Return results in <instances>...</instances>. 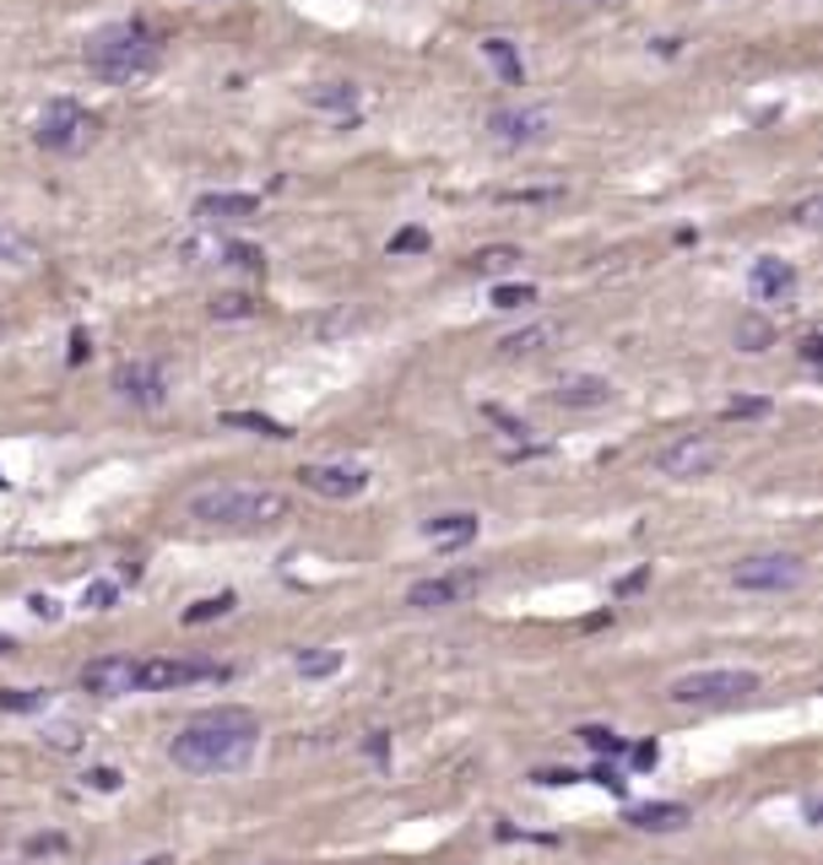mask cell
Returning a JSON list of instances; mask_svg holds the SVG:
<instances>
[{
    "label": "cell",
    "instance_id": "cell-31",
    "mask_svg": "<svg viewBox=\"0 0 823 865\" xmlns=\"http://www.w3.org/2000/svg\"><path fill=\"white\" fill-rule=\"evenodd\" d=\"M531 303H536V288H531V282H498L494 288V308H504V314L531 308Z\"/></svg>",
    "mask_w": 823,
    "mask_h": 865
},
{
    "label": "cell",
    "instance_id": "cell-5",
    "mask_svg": "<svg viewBox=\"0 0 823 865\" xmlns=\"http://www.w3.org/2000/svg\"><path fill=\"white\" fill-rule=\"evenodd\" d=\"M98 114L93 109H82V103H71V98H55V103H44V114H38V146L44 151H55V157H76V151H87L93 136H98Z\"/></svg>",
    "mask_w": 823,
    "mask_h": 865
},
{
    "label": "cell",
    "instance_id": "cell-3",
    "mask_svg": "<svg viewBox=\"0 0 823 865\" xmlns=\"http://www.w3.org/2000/svg\"><path fill=\"white\" fill-rule=\"evenodd\" d=\"M82 60H87V71H93L98 82L125 87V82H136V76L158 71V60H164V38H158L147 22H109V27H98V33L87 38Z\"/></svg>",
    "mask_w": 823,
    "mask_h": 865
},
{
    "label": "cell",
    "instance_id": "cell-21",
    "mask_svg": "<svg viewBox=\"0 0 823 865\" xmlns=\"http://www.w3.org/2000/svg\"><path fill=\"white\" fill-rule=\"evenodd\" d=\"M467 266H472L477 277H504V271L520 266V249H515V244H488V249L467 255Z\"/></svg>",
    "mask_w": 823,
    "mask_h": 865
},
{
    "label": "cell",
    "instance_id": "cell-33",
    "mask_svg": "<svg viewBox=\"0 0 823 865\" xmlns=\"http://www.w3.org/2000/svg\"><path fill=\"white\" fill-rule=\"evenodd\" d=\"M721 417L726 423H759V417H770V401L764 395H737V401H726Z\"/></svg>",
    "mask_w": 823,
    "mask_h": 865
},
{
    "label": "cell",
    "instance_id": "cell-47",
    "mask_svg": "<svg viewBox=\"0 0 823 865\" xmlns=\"http://www.w3.org/2000/svg\"><path fill=\"white\" fill-rule=\"evenodd\" d=\"M11 649H16V644H11V638H5V633H0V655H11Z\"/></svg>",
    "mask_w": 823,
    "mask_h": 865
},
{
    "label": "cell",
    "instance_id": "cell-48",
    "mask_svg": "<svg viewBox=\"0 0 823 865\" xmlns=\"http://www.w3.org/2000/svg\"><path fill=\"white\" fill-rule=\"evenodd\" d=\"M142 865H173V861H168V855H153V861H142Z\"/></svg>",
    "mask_w": 823,
    "mask_h": 865
},
{
    "label": "cell",
    "instance_id": "cell-11",
    "mask_svg": "<svg viewBox=\"0 0 823 865\" xmlns=\"http://www.w3.org/2000/svg\"><path fill=\"white\" fill-rule=\"evenodd\" d=\"M483 574L477 569H461V574H439V578H417L407 589V606L412 611H445V606H461L467 595H477Z\"/></svg>",
    "mask_w": 823,
    "mask_h": 865
},
{
    "label": "cell",
    "instance_id": "cell-4",
    "mask_svg": "<svg viewBox=\"0 0 823 865\" xmlns=\"http://www.w3.org/2000/svg\"><path fill=\"white\" fill-rule=\"evenodd\" d=\"M759 693V671H742V666H710V671H688L666 687L671 704L682 709H726V704H742Z\"/></svg>",
    "mask_w": 823,
    "mask_h": 865
},
{
    "label": "cell",
    "instance_id": "cell-9",
    "mask_svg": "<svg viewBox=\"0 0 823 865\" xmlns=\"http://www.w3.org/2000/svg\"><path fill=\"white\" fill-rule=\"evenodd\" d=\"M299 482L315 492V498H330V503H347L368 487V471L363 465H341V460H310L299 465Z\"/></svg>",
    "mask_w": 823,
    "mask_h": 865
},
{
    "label": "cell",
    "instance_id": "cell-34",
    "mask_svg": "<svg viewBox=\"0 0 823 865\" xmlns=\"http://www.w3.org/2000/svg\"><path fill=\"white\" fill-rule=\"evenodd\" d=\"M114 600H120V589H114L109 578H93V584L82 589V606H87V611H109Z\"/></svg>",
    "mask_w": 823,
    "mask_h": 865
},
{
    "label": "cell",
    "instance_id": "cell-16",
    "mask_svg": "<svg viewBox=\"0 0 823 865\" xmlns=\"http://www.w3.org/2000/svg\"><path fill=\"white\" fill-rule=\"evenodd\" d=\"M261 217V195H239V190H211L195 200V222L217 228V222H255Z\"/></svg>",
    "mask_w": 823,
    "mask_h": 865
},
{
    "label": "cell",
    "instance_id": "cell-41",
    "mask_svg": "<svg viewBox=\"0 0 823 865\" xmlns=\"http://www.w3.org/2000/svg\"><path fill=\"white\" fill-rule=\"evenodd\" d=\"M661 763V746L656 741H640V746H634V768H656Z\"/></svg>",
    "mask_w": 823,
    "mask_h": 865
},
{
    "label": "cell",
    "instance_id": "cell-10",
    "mask_svg": "<svg viewBox=\"0 0 823 865\" xmlns=\"http://www.w3.org/2000/svg\"><path fill=\"white\" fill-rule=\"evenodd\" d=\"M114 395L142 406V412H158L168 401V374L164 363H120L114 368Z\"/></svg>",
    "mask_w": 823,
    "mask_h": 865
},
{
    "label": "cell",
    "instance_id": "cell-20",
    "mask_svg": "<svg viewBox=\"0 0 823 865\" xmlns=\"http://www.w3.org/2000/svg\"><path fill=\"white\" fill-rule=\"evenodd\" d=\"M310 109L352 114V109H358V87H352V82H320V87H310Z\"/></svg>",
    "mask_w": 823,
    "mask_h": 865
},
{
    "label": "cell",
    "instance_id": "cell-39",
    "mask_svg": "<svg viewBox=\"0 0 823 865\" xmlns=\"http://www.w3.org/2000/svg\"><path fill=\"white\" fill-rule=\"evenodd\" d=\"M591 779H596L602 790H613V795H624V790H629V784H624V773H618V768H607V763H602V768H596Z\"/></svg>",
    "mask_w": 823,
    "mask_h": 865
},
{
    "label": "cell",
    "instance_id": "cell-27",
    "mask_svg": "<svg viewBox=\"0 0 823 865\" xmlns=\"http://www.w3.org/2000/svg\"><path fill=\"white\" fill-rule=\"evenodd\" d=\"M336 671H341V655H336V649H304V655H299V677H304V682H326Z\"/></svg>",
    "mask_w": 823,
    "mask_h": 865
},
{
    "label": "cell",
    "instance_id": "cell-45",
    "mask_svg": "<svg viewBox=\"0 0 823 865\" xmlns=\"http://www.w3.org/2000/svg\"><path fill=\"white\" fill-rule=\"evenodd\" d=\"M93 352V341H87V330H71V363H82Z\"/></svg>",
    "mask_w": 823,
    "mask_h": 865
},
{
    "label": "cell",
    "instance_id": "cell-49",
    "mask_svg": "<svg viewBox=\"0 0 823 865\" xmlns=\"http://www.w3.org/2000/svg\"><path fill=\"white\" fill-rule=\"evenodd\" d=\"M585 5H624V0H585Z\"/></svg>",
    "mask_w": 823,
    "mask_h": 865
},
{
    "label": "cell",
    "instance_id": "cell-28",
    "mask_svg": "<svg viewBox=\"0 0 823 865\" xmlns=\"http://www.w3.org/2000/svg\"><path fill=\"white\" fill-rule=\"evenodd\" d=\"M0 266H33V239L0 222Z\"/></svg>",
    "mask_w": 823,
    "mask_h": 865
},
{
    "label": "cell",
    "instance_id": "cell-12",
    "mask_svg": "<svg viewBox=\"0 0 823 865\" xmlns=\"http://www.w3.org/2000/svg\"><path fill=\"white\" fill-rule=\"evenodd\" d=\"M76 682L93 698H125V693H136V660L131 655H98V660L82 666Z\"/></svg>",
    "mask_w": 823,
    "mask_h": 865
},
{
    "label": "cell",
    "instance_id": "cell-15",
    "mask_svg": "<svg viewBox=\"0 0 823 865\" xmlns=\"http://www.w3.org/2000/svg\"><path fill=\"white\" fill-rule=\"evenodd\" d=\"M613 379H602V374H564L558 385H553V401L558 406H569V412H602V406H613Z\"/></svg>",
    "mask_w": 823,
    "mask_h": 865
},
{
    "label": "cell",
    "instance_id": "cell-36",
    "mask_svg": "<svg viewBox=\"0 0 823 865\" xmlns=\"http://www.w3.org/2000/svg\"><path fill=\"white\" fill-rule=\"evenodd\" d=\"M65 850V839L60 833H38V839H27V855H60Z\"/></svg>",
    "mask_w": 823,
    "mask_h": 865
},
{
    "label": "cell",
    "instance_id": "cell-32",
    "mask_svg": "<svg viewBox=\"0 0 823 865\" xmlns=\"http://www.w3.org/2000/svg\"><path fill=\"white\" fill-rule=\"evenodd\" d=\"M217 260H222V266H239V271H261V266H266V255H261L255 244H217Z\"/></svg>",
    "mask_w": 823,
    "mask_h": 865
},
{
    "label": "cell",
    "instance_id": "cell-22",
    "mask_svg": "<svg viewBox=\"0 0 823 865\" xmlns=\"http://www.w3.org/2000/svg\"><path fill=\"white\" fill-rule=\"evenodd\" d=\"M731 336H737L742 352H770V346H775V325H770L764 314H742Z\"/></svg>",
    "mask_w": 823,
    "mask_h": 865
},
{
    "label": "cell",
    "instance_id": "cell-43",
    "mask_svg": "<svg viewBox=\"0 0 823 865\" xmlns=\"http://www.w3.org/2000/svg\"><path fill=\"white\" fill-rule=\"evenodd\" d=\"M363 752H368V757H390V735H385V730H368Z\"/></svg>",
    "mask_w": 823,
    "mask_h": 865
},
{
    "label": "cell",
    "instance_id": "cell-13",
    "mask_svg": "<svg viewBox=\"0 0 823 865\" xmlns=\"http://www.w3.org/2000/svg\"><path fill=\"white\" fill-rule=\"evenodd\" d=\"M748 288L759 303H797V288H802V277H797V266L791 260H780V255H759L753 260V271H748Z\"/></svg>",
    "mask_w": 823,
    "mask_h": 865
},
{
    "label": "cell",
    "instance_id": "cell-30",
    "mask_svg": "<svg viewBox=\"0 0 823 865\" xmlns=\"http://www.w3.org/2000/svg\"><path fill=\"white\" fill-rule=\"evenodd\" d=\"M233 611V595L222 589V595H206V600H195L190 611H184V628H201V622H211V617H228Z\"/></svg>",
    "mask_w": 823,
    "mask_h": 865
},
{
    "label": "cell",
    "instance_id": "cell-38",
    "mask_svg": "<svg viewBox=\"0 0 823 865\" xmlns=\"http://www.w3.org/2000/svg\"><path fill=\"white\" fill-rule=\"evenodd\" d=\"M536 784H547V790H553V784H580V773H574V768H542Z\"/></svg>",
    "mask_w": 823,
    "mask_h": 865
},
{
    "label": "cell",
    "instance_id": "cell-29",
    "mask_svg": "<svg viewBox=\"0 0 823 865\" xmlns=\"http://www.w3.org/2000/svg\"><path fill=\"white\" fill-rule=\"evenodd\" d=\"M574 735H580L591 752H602V757H618V752H629V746H624V735H618V730H607V724H580Z\"/></svg>",
    "mask_w": 823,
    "mask_h": 865
},
{
    "label": "cell",
    "instance_id": "cell-26",
    "mask_svg": "<svg viewBox=\"0 0 823 865\" xmlns=\"http://www.w3.org/2000/svg\"><path fill=\"white\" fill-rule=\"evenodd\" d=\"M255 314H261V303L250 292H217L211 297V319H255Z\"/></svg>",
    "mask_w": 823,
    "mask_h": 865
},
{
    "label": "cell",
    "instance_id": "cell-1",
    "mask_svg": "<svg viewBox=\"0 0 823 865\" xmlns=\"http://www.w3.org/2000/svg\"><path fill=\"white\" fill-rule=\"evenodd\" d=\"M261 746V720L250 709H206L184 724L173 741H168V757L184 768V773H239Z\"/></svg>",
    "mask_w": 823,
    "mask_h": 865
},
{
    "label": "cell",
    "instance_id": "cell-42",
    "mask_svg": "<svg viewBox=\"0 0 823 865\" xmlns=\"http://www.w3.org/2000/svg\"><path fill=\"white\" fill-rule=\"evenodd\" d=\"M49 746L71 752V746H76V724H55V730H49Z\"/></svg>",
    "mask_w": 823,
    "mask_h": 865
},
{
    "label": "cell",
    "instance_id": "cell-8",
    "mask_svg": "<svg viewBox=\"0 0 823 865\" xmlns=\"http://www.w3.org/2000/svg\"><path fill=\"white\" fill-rule=\"evenodd\" d=\"M217 677H228L222 666H211V660H136V693H179V687H195V682H217Z\"/></svg>",
    "mask_w": 823,
    "mask_h": 865
},
{
    "label": "cell",
    "instance_id": "cell-37",
    "mask_svg": "<svg viewBox=\"0 0 823 865\" xmlns=\"http://www.w3.org/2000/svg\"><path fill=\"white\" fill-rule=\"evenodd\" d=\"M87 784L109 795V790H120V768H93V773H87Z\"/></svg>",
    "mask_w": 823,
    "mask_h": 865
},
{
    "label": "cell",
    "instance_id": "cell-35",
    "mask_svg": "<svg viewBox=\"0 0 823 865\" xmlns=\"http://www.w3.org/2000/svg\"><path fill=\"white\" fill-rule=\"evenodd\" d=\"M428 244H434V239H428L423 228H401V233L390 239V255H423Z\"/></svg>",
    "mask_w": 823,
    "mask_h": 865
},
{
    "label": "cell",
    "instance_id": "cell-14",
    "mask_svg": "<svg viewBox=\"0 0 823 865\" xmlns=\"http://www.w3.org/2000/svg\"><path fill=\"white\" fill-rule=\"evenodd\" d=\"M488 131L498 146H542L553 136V114L547 109H498Z\"/></svg>",
    "mask_w": 823,
    "mask_h": 865
},
{
    "label": "cell",
    "instance_id": "cell-46",
    "mask_svg": "<svg viewBox=\"0 0 823 865\" xmlns=\"http://www.w3.org/2000/svg\"><path fill=\"white\" fill-rule=\"evenodd\" d=\"M645 578H651V569H640V574H629V578H624V584H618V589H624V595H634V589H640Z\"/></svg>",
    "mask_w": 823,
    "mask_h": 865
},
{
    "label": "cell",
    "instance_id": "cell-18",
    "mask_svg": "<svg viewBox=\"0 0 823 865\" xmlns=\"http://www.w3.org/2000/svg\"><path fill=\"white\" fill-rule=\"evenodd\" d=\"M558 336H564L558 319H536V325H525V330H509V336L498 341V357H536V352H547Z\"/></svg>",
    "mask_w": 823,
    "mask_h": 865
},
{
    "label": "cell",
    "instance_id": "cell-2",
    "mask_svg": "<svg viewBox=\"0 0 823 865\" xmlns=\"http://www.w3.org/2000/svg\"><path fill=\"white\" fill-rule=\"evenodd\" d=\"M190 520L211 531H271L293 514L288 492L277 487H201L190 492Z\"/></svg>",
    "mask_w": 823,
    "mask_h": 865
},
{
    "label": "cell",
    "instance_id": "cell-44",
    "mask_svg": "<svg viewBox=\"0 0 823 865\" xmlns=\"http://www.w3.org/2000/svg\"><path fill=\"white\" fill-rule=\"evenodd\" d=\"M797 352H802V363H819V357H823V341H819V336H802V341H797Z\"/></svg>",
    "mask_w": 823,
    "mask_h": 865
},
{
    "label": "cell",
    "instance_id": "cell-19",
    "mask_svg": "<svg viewBox=\"0 0 823 865\" xmlns=\"http://www.w3.org/2000/svg\"><path fill=\"white\" fill-rule=\"evenodd\" d=\"M477 531H483L477 514H439V520L423 525V536H428L434 547H467V541H477Z\"/></svg>",
    "mask_w": 823,
    "mask_h": 865
},
{
    "label": "cell",
    "instance_id": "cell-6",
    "mask_svg": "<svg viewBox=\"0 0 823 865\" xmlns=\"http://www.w3.org/2000/svg\"><path fill=\"white\" fill-rule=\"evenodd\" d=\"M721 465H726V443L710 432H682L656 454V476H671V482H704Z\"/></svg>",
    "mask_w": 823,
    "mask_h": 865
},
{
    "label": "cell",
    "instance_id": "cell-7",
    "mask_svg": "<svg viewBox=\"0 0 823 865\" xmlns=\"http://www.w3.org/2000/svg\"><path fill=\"white\" fill-rule=\"evenodd\" d=\"M802 578H808V563L797 552H759L731 569V584L748 595H786V589H802Z\"/></svg>",
    "mask_w": 823,
    "mask_h": 865
},
{
    "label": "cell",
    "instance_id": "cell-23",
    "mask_svg": "<svg viewBox=\"0 0 823 865\" xmlns=\"http://www.w3.org/2000/svg\"><path fill=\"white\" fill-rule=\"evenodd\" d=\"M49 687H0V715H44Z\"/></svg>",
    "mask_w": 823,
    "mask_h": 865
},
{
    "label": "cell",
    "instance_id": "cell-25",
    "mask_svg": "<svg viewBox=\"0 0 823 865\" xmlns=\"http://www.w3.org/2000/svg\"><path fill=\"white\" fill-rule=\"evenodd\" d=\"M222 423L228 428H250V432H261V438H293V428L288 423H277V417H261V412H222Z\"/></svg>",
    "mask_w": 823,
    "mask_h": 865
},
{
    "label": "cell",
    "instance_id": "cell-17",
    "mask_svg": "<svg viewBox=\"0 0 823 865\" xmlns=\"http://www.w3.org/2000/svg\"><path fill=\"white\" fill-rule=\"evenodd\" d=\"M629 823L640 833H677V828L693 823V812L682 801H645V806H629Z\"/></svg>",
    "mask_w": 823,
    "mask_h": 865
},
{
    "label": "cell",
    "instance_id": "cell-40",
    "mask_svg": "<svg viewBox=\"0 0 823 865\" xmlns=\"http://www.w3.org/2000/svg\"><path fill=\"white\" fill-rule=\"evenodd\" d=\"M27 606H33V617H44V622H55V617H60V600H55V595H33Z\"/></svg>",
    "mask_w": 823,
    "mask_h": 865
},
{
    "label": "cell",
    "instance_id": "cell-24",
    "mask_svg": "<svg viewBox=\"0 0 823 865\" xmlns=\"http://www.w3.org/2000/svg\"><path fill=\"white\" fill-rule=\"evenodd\" d=\"M483 54L494 60L498 76H504L509 87H520V82H525V65H520V54H515V44H509V38H488V44H483Z\"/></svg>",
    "mask_w": 823,
    "mask_h": 865
}]
</instances>
